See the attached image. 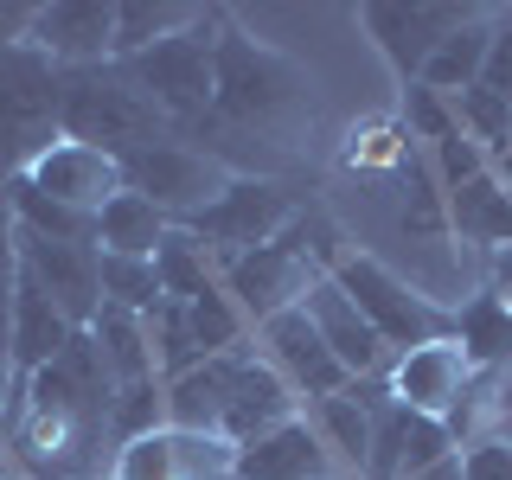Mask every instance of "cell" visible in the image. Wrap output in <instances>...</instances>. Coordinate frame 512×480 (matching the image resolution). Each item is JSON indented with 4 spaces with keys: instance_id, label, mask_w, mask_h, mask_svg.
Masks as SVG:
<instances>
[{
    "instance_id": "cell-1",
    "label": "cell",
    "mask_w": 512,
    "mask_h": 480,
    "mask_svg": "<svg viewBox=\"0 0 512 480\" xmlns=\"http://www.w3.org/2000/svg\"><path fill=\"white\" fill-rule=\"evenodd\" d=\"M314 116V84L295 58H282L276 45L250 39V32H218L212 58V116L192 122V135L205 128H244V135H282V128Z\"/></svg>"
},
{
    "instance_id": "cell-2",
    "label": "cell",
    "mask_w": 512,
    "mask_h": 480,
    "mask_svg": "<svg viewBox=\"0 0 512 480\" xmlns=\"http://www.w3.org/2000/svg\"><path fill=\"white\" fill-rule=\"evenodd\" d=\"M58 135L64 141H84V148H103V154H141L154 141L173 135V122L148 103V90L128 77L122 58H103V64H77L64 71V96H58Z\"/></svg>"
},
{
    "instance_id": "cell-3",
    "label": "cell",
    "mask_w": 512,
    "mask_h": 480,
    "mask_svg": "<svg viewBox=\"0 0 512 480\" xmlns=\"http://www.w3.org/2000/svg\"><path fill=\"white\" fill-rule=\"evenodd\" d=\"M333 282L346 288V301L372 320V333L384 340V352H410V346H429V340H455V308L429 301L423 288H410L397 269H384L378 256L365 250H340V263L327 269Z\"/></svg>"
},
{
    "instance_id": "cell-4",
    "label": "cell",
    "mask_w": 512,
    "mask_h": 480,
    "mask_svg": "<svg viewBox=\"0 0 512 480\" xmlns=\"http://www.w3.org/2000/svg\"><path fill=\"white\" fill-rule=\"evenodd\" d=\"M64 71L32 45H0V186L26 173L58 135Z\"/></svg>"
},
{
    "instance_id": "cell-5",
    "label": "cell",
    "mask_w": 512,
    "mask_h": 480,
    "mask_svg": "<svg viewBox=\"0 0 512 480\" xmlns=\"http://www.w3.org/2000/svg\"><path fill=\"white\" fill-rule=\"evenodd\" d=\"M218 32H224V13H199L186 32H173V39L148 45V52L122 58L128 77L148 90V103L173 122V135L212 116V58H218Z\"/></svg>"
},
{
    "instance_id": "cell-6",
    "label": "cell",
    "mask_w": 512,
    "mask_h": 480,
    "mask_svg": "<svg viewBox=\"0 0 512 480\" xmlns=\"http://www.w3.org/2000/svg\"><path fill=\"white\" fill-rule=\"evenodd\" d=\"M231 180H237V173L224 167L218 154L192 148V141H180V135H167V141H154V148H141V154L122 160V192H141V199H148L154 212H167L173 224H186L192 212H205Z\"/></svg>"
},
{
    "instance_id": "cell-7",
    "label": "cell",
    "mask_w": 512,
    "mask_h": 480,
    "mask_svg": "<svg viewBox=\"0 0 512 480\" xmlns=\"http://www.w3.org/2000/svg\"><path fill=\"white\" fill-rule=\"evenodd\" d=\"M301 218V199L288 192L282 180H263V173H237L231 186L218 192L205 212H192L180 231H192L205 250H224V256H244L256 244H276L288 224Z\"/></svg>"
},
{
    "instance_id": "cell-8",
    "label": "cell",
    "mask_w": 512,
    "mask_h": 480,
    "mask_svg": "<svg viewBox=\"0 0 512 480\" xmlns=\"http://www.w3.org/2000/svg\"><path fill=\"white\" fill-rule=\"evenodd\" d=\"M320 276H327V269H320L288 231L276 237V244H256L244 256H224V295H231L237 314L256 320V327L276 320V314H288V308H301V295H308Z\"/></svg>"
},
{
    "instance_id": "cell-9",
    "label": "cell",
    "mask_w": 512,
    "mask_h": 480,
    "mask_svg": "<svg viewBox=\"0 0 512 480\" xmlns=\"http://www.w3.org/2000/svg\"><path fill=\"white\" fill-rule=\"evenodd\" d=\"M468 20H474V7H436V0H410V7H397V0H372V7H359V26L372 32V45L384 52V64L397 71V84H416L423 64L436 58V45L455 26H468Z\"/></svg>"
},
{
    "instance_id": "cell-10",
    "label": "cell",
    "mask_w": 512,
    "mask_h": 480,
    "mask_svg": "<svg viewBox=\"0 0 512 480\" xmlns=\"http://www.w3.org/2000/svg\"><path fill=\"white\" fill-rule=\"evenodd\" d=\"M13 256H20V269L58 301V314L71 320L77 333H90L96 308H103V282H96L103 250L96 244H45V237H32V231L13 224Z\"/></svg>"
},
{
    "instance_id": "cell-11",
    "label": "cell",
    "mask_w": 512,
    "mask_h": 480,
    "mask_svg": "<svg viewBox=\"0 0 512 480\" xmlns=\"http://www.w3.org/2000/svg\"><path fill=\"white\" fill-rule=\"evenodd\" d=\"M13 180H26L32 192H45V199L96 218L122 192V160L103 154V148H84V141H52V148L32 160L26 173H13Z\"/></svg>"
},
{
    "instance_id": "cell-12",
    "label": "cell",
    "mask_w": 512,
    "mask_h": 480,
    "mask_svg": "<svg viewBox=\"0 0 512 480\" xmlns=\"http://www.w3.org/2000/svg\"><path fill=\"white\" fill-rule=\"evenodd\" d=\"M26 45L45 52L58 71L103 64V58H116V7L109 0H39Z\"/></svg>"
},
{
    "instance_id": "cell-13",
    "label": "cell",
    "mask_w": 512,
    "mask_h": 480,
    "mask_svg": "<svg viewBox=\"0 0 512 480\" xmlns=\"http://www.w3.org/2000/svg\"><path fill=\"white\" fill-rule=\"evenodd\" d=\"M384 384H391V397H397L404 410L448 423V416H455V404L468 397V384H474V365L461 359L455 340H429V346L397 352V359L384 365Z\"/></svg>"
},
{
    "instance_id": "cell-14",
    "label": "cell",
    "mask_w": 512,
    "mask_h": 480,
    "mask_svg": "<svg viewBox=\"0 0 512 480\" xmlns=\"http://www.w3.org/2000/svg\"><path fill=\"white\" fill-rule=\"evenodd\" d=\"M256 340H263V359L288 378V391L308 397V404H320V397H340L346 384H352V378H346V365L327 352V340L314 333V320L301 314V308H288V314H276V320H263V327H256Z\"/></svg>"
},
{
    "instance_id": "cell-15",
    "label": "cell",
    "mask_w": 512,
    "mask_h": 480,
    "mask_svg": "<svg viewBox=\"0 0 512 480\" xmlns=\"http://www.w3.org/2000/svg\"><path fill=\"white\" fill-rule=\"evenodd\" d=\"M231 474V442L218 436H186V429H154L116 448L109 480H212Z\"/></svg>"
},
{
    "instance_id": "cell-16",
    "label": "cell",
    "mask_w": 512,
    "mask_h": 480,
    "mask_svg": "<svg viewBox=\"0 0 512 480\" xmlns=\"http://www.w3.org/2000/svg\"><path fill=\"white\" fill-rule=\"evenodd\" d=\"M231 480H340V461L327 455L308 416H288L269 436L231 448Z\"/></svg>"
},
{
    "instance_id": "cell-17",
    "label": "cell",
    "mask_w": 512,
    "mask_h": 480,
    "mask_svg": "<svg viewBox=\"0 0 512 480\" xmlns=\"http://www.w3.org/2000/svg\"><path fill=\"white\" fill-rule=\"evenodd\" d=\"M301 314L314 320V333L327 340V352L346 365V378L359 384V378H372L378 365H391V352H384V340L372 333V320H365L359 308L346 301V288L333 282V276H320L308 295H301Z\"/></svg>"
},
{
    "instance_id": "cell-18",
    "label": "cell",
    "mask_w": 512,
    "mask_h": 480,
    "mask_svg": "<svg viewBox=\"0 0 512 480\" xmlns=\"http://www.w3.org/2000/svg\"><path fill=\"white\" fill-rule=\"evenodd\" d=\"M71 340H77V327L58 314V301H52V295H45V288H39V282H32L26 269H20V276H13V333H7V372L26 384L32 372H39V365H52V359H58V352L71 346Z\"/></svg>"
},
{
    "instance_id": "cell-19",
    "label": "cell",
    "mask_w": 512,
    "mask_h": 480,
    "mask_svg": "<svg viewBox=\"0 0 512 480\" xmlns=\"http://www.w3.org/2000/svg\"><path fill=\"white\" fill-rule=\"evenodd\" d=\"M288 416H301V397L288 391V378L276 372L269 359H244V372H237V391H231V404H224V423H218V442H231V448H244L256 436H269L276 423H288Z\"/></svg>"
},
{
    "instance_id": "cell-20",
    "label": "cell",
    "mask_w": 512,
    "mask_h": 480,
    "mask_svg": "<svg viewBox=\"0 0 512 480\" xmlns=\"http://www.w3.org/2000/svg\"><path fill=\"white\" fill-rule=\"evenodd\" d=\"M250 346L244 352H218V359L192 365V372L167 378V429H186V436H218L224 404L237 391V372H244Z\"/></svg>"
},
{
    "instance_id": "cell-21",
    "label": "cell",
    "mask_w": 512,
    "mask_h": 480,
    "mask_svg": "<svg viewBox=\"0 0 512 480\" xmlns=\"http://www.w3.org/2000/svg\"><path fill=\"white\" fill-rule=\"evenodd\" d=\"M378 391H384V384L359 378V384H346L340 397H320V404H308L314 436L327 442V455L340 461L346 474H359V480H365V461H372V397Z\"/></svg>"
},
{
    "instance_id": "cell-22",
    "label": "cell",
    "mask_w": 512,
    "mask_h": 480,
    "mask_svg": "<svg viewBox=\"0 0 512 480\" xmlns=\"http://www.w3.org/2000/svg\"><path fill=\"white\" fill-rule=\"evenodd\" d=\"M448 231L461 237V244H474V250H512V186L500 180V173H474L468 186H455L448 192Z\"/></svg>"
},
{
    "instance_id": "cell-23",
    "label": "cell",
    "mask_w": 512,
    "mask_h": 480,
    "mask_svg": "<svg viewBox=\"0 0 512 480\" xmlns=\"http://www.w3.org/2000/svg\"><path fill=\"white\" fill-rule=\"evenodd\" d=\"M455 346L474 372H512V301L480 288L455 308Z\"/></svg>"
},
{
    "instance_id": "cell-24",
    "label": "cell",
    "mask_w": 512,
    "mask_h": 480,
    "mask_svg": "<svg viewBox=\"0 0 512 480\" xmlns=\"http://www.w3.org/2000/svg\"><path fill=\"white\" fill-rule=\"evenodd\" d=\"M487 52H493V20H487V13H474L468 26H455V32L436 45V58L423 64V77H416V84H429L436 96H461V90L480 84Z\"/></svg>"
},
{
    "instance_id": "cell-25",
    "label": "cell",
    "mask_w": 512,
    "mask_h": 480,
    "mask_svg": "<svg viewBox=\"0 0 512 480\" xmlns=\"http://www.w3.org/2000/svg\"><path fill=\"white\" fill-rule=\"evenodd\" d=\"M90 340L96 352H103V365H109V378L116 384H141V378H160L154 372V340H148V320L141 314H128V308H96L90 320Z\"/></svg>"
},
{
    "instance_id": "cell-26",
    "label": "cell",
    "mask_w": 512,
    "mask_h": 480,
    "mask_svg": "<svg viewBox=\"0 0 512 480\" xmlns=\"http://www.w3.org/2000/svg\"><path fill=\"white\" fill-rule=\"evenodd\" d=\"M167 231H173V218L154 212L141 192H116V199L96 212V250L103 256H154Z\"/></svg>"
},
{
    "instance_id": "cell-27",
    "label": "cell",
    "mask_w": 512,
    "mask_h": 480,
    "mask_svg": "<svg viewBox=\"0 0 512 480\" xmlns=\"http://www.w3.org/2000/svg\"><path fill=\"white\" fill-rule=\"evenodd\" d=\"M7 212H13L20 231L45 237V244H96V218L90 212H71V205L32 192L26 180H7Z\"/></svg>"
},
{
    "instance_id": "cell-28",
    "label": "cell",
    "mask_w": 512,
    "mask_h": 480,
    "mask_svg": "<svg viewBox=\"0 0 512 480\" xmlns=\"http://www.w3.org/2000/svg\"><path fill=\"white\" fill-rule=\"evenodd\" d=\"M154 276H160V295H167V301H199L205 288H218V282H212V250H205L192 231H180V224L160 237Z\"/></svg>"
},
{
    "instance_id": "cell-29",
    "label": "cell",
    "mask_w": 512,
    "mask_h": 480,
    "mask_svg": "<svg viewBox=\"0 0 512 480\" xmlns=\"http://www.w3.org/2000/svg\"><path fill=\"white\" fill-rule=\"evenodd\" d=\"M205 7H167V0H122L116 7V58H135V52H148V45L160 39H173V32H186L192 20H199Z\"/></svg>"
},
{
    "instance_id": "cell-30",
    "label": "cell",
    "mask_w": 512,
    "mask_h": 480,
    "mask_svg": "<svg viewBox=\"0 0 512 480\" xmlns=\"http://www.w3.org/2000/svg\"><path fill=\"white\" fill-rule=\"evenodd\" d=\"M96 282H103L109 308H128V314H141V320L167 301V295H160V276H154V256H103Z\"/></svg>"
},
{
    "instance_id": "cell-31",
    "label": "cell",
    "mask_w": 512,
    "mask_h": 480,
    "mask_svg": "<svg viewBox=\"0 0 512 480\" xmlns=\"http://www.w3.org/2000/svg\"><path fill=\"white\" fill-rule=\"evenodd\" d=\"M186 327H192V346L199 359H218V352H244V314L224 288H205L199 301H186Z\"/></svg>"
},
{
    "instance_id": "cell-32",
    "label": "cell",
    "mask_w": 512,
    "mask_h": 480,
    "mask_svg": "<svg viewBox=\"0 0 512 480\" xmlns=\"http://www.w3.org/2000/svg\"><path fill=\"white\" fill-rule=\"evenodd\" d=\"M167 429V384L160 378H141V384H116V410H109V436L116 442H135V436H154Z\"/></svg>"
},
{
    "instance_id": "cell-33",
    "label": "cell",
    "mask_w": 512,
    "mask_h": 480,
    "mask_svg": "<svg viewBox=\"0 0 512 480\" xmlns=\"http://www.w3.org/2000/svg\"><path fill=\"white\" fill-rule=\"evenodd\" d=\"M448 109H455V128L474 141V148H493L500 154L506 141H512V103H500L493 90H461V96H448Z\"/></svg>"
},
{
    "instance_id": "cell-34",
    "label": "cell",
    "mask_w": 512,
    "mask_h": 480,
    "mask_svg": "<svg viewBox=\"0 0 512 480\" xmlns=\"http://www.w3.org/2000/svg\"><path fill=\"white\" fill-rule=\"evenodd\" d=\"M404 128H410V141H423V148H442L448 135H461L448 96H436L429 84H404Z\"/></svg>"
},
{
    "instance_id": "cell-35",
    "label": "cell",
    "mask_w": 512,
    "mask_h": 480,
    "mask_svg": "<svg viewBox=\"0 0 512 480\" xmlns=\"http://www.w3.org/2000/svg\"><path fill=\"white\" fill-rule=\"evenodd\" d=\"M429 160H436V180H442V192H455V186H468L474 173H487V148H474L468 135H448L442 148H429Z\"/></svg>"
},
{
    "instance_id": "cell-36",
    "label": "cell",
    "mask_w": 512,
    "mask_h": 480,
    "mask_svg": "<svg viewBox=\"0 0 512 480\" xmlns=\"http://www.w3.org/2000/svg\"><path fill=\"white\" fill-rule=\"evenodd\" d=\"M480 90L512 103V20H493V52H487V71H480Z\"/></svg>"
},
{
    "instance_id": "cell-37",
    "label": "cell",
    "mask_w": 512,
    "mask_h": 480,
    "mask_svg": "<svg viewBox=\"0 0 512 480\" xmlns=\"http://www.w3.org/2000/svg\"><path fill=\"white\" fill-rule=\"evenodd\" d=\"M461 480H512V448L506 442H468L461 448Z\"/></svg>"
},
{
    "instance_id": "cell-38",
    "label": "cell",
    "mask_w": 512,
    "mask_h": 480,
    "mask_svg": "<svg viewBox=\"0 0 512 480\" xmlns=\"http://www.w3.org/2000/svg\"><path fill=\"white\" fill-rule=\"evenodd\" d=\"M480 442H506L512 448V372H500V384H493V410H487V436Z\"/></svg>"
},
{
    "instance_id": "cell-39",
    "label": "cell",
    "mask_w": 512,
    "mask_h": 480,
    "mask_svg": "<svg viewBox=\"0 0 512 480\" xmlns=\"http://www.w3.org/2000/svg\"><path fill=\"white\" fill-rule=\"evenodd\" d=\"M0 480H7V455H0Z\"/></svg>"
},
{
    "instance_id": "cell-40",
    "label": "cell",
    "mask_w": 512,
    "mask_h": 480,
    "mask_svg": "<svg viewBox=\"0 0 512 480\" xmlns=\"http://www.w3.org/2000/svg\"><path fill=\"white\" fill-rule=\"evenodd\" d=\"M212 480H231V474H212Z\"/></svg>"
},
{
    "instance_id": "cell-41",
    "label": "cell",
    "mask_w": 512,
    "mask_h": 480,
    "mask_svg": "<svg viewBox=\"0 0 512 480\" xmlns=\"http://www.w3.org/2000/svg\"><path fill=\"white\" fill-rule=\"evenodd\" d=\"M506 301H512V295H506Z\"/></svg>"
}]
</instances>
